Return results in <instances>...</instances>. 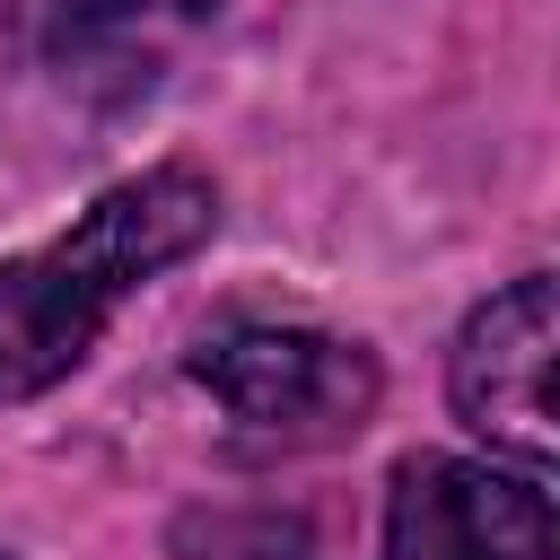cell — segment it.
<instances>
[{
    "label": "cell",
    "mask_w": 560,
    "mask_h": 560,
    "mask_svg": "<svg viewBox=\"0 0 560 560\" xmlns=\"http://www.w3.org/2000/svg\"><path fill=\"white\" fill-rule=\"evenodd\" d=\"M210 228H219V184L166 158L96 192L35 254H9L0 262V402L61 385L158 271L210 245Z\"/></svg>",
    "instance_id": "cell-1"
},
{
    "label": "cell",
    "mask_w": 560,
    "mask_h": 560,
    "mask_svg": "<svg viewBox=\"0 0 560 560\" xmlns=\"http://www.w3.org/2000/svg\"><path fill=\"white\" fill-rule=\"evenodd\" d=\"M551 341H560V289L551 271H525L508 289H490L455 350H446V402L455 420L490 446V464L525 472V481H551Z\"/></svg>",
    "instance_id": "cell-2"
},
{
    "label": "cell",
    "mask_w": 560,
    "mask_h": 560,
    "mask_svg": "<svg viewBox=\"0 0 560 560\" xmlns=\"http://www.w3.org/2000/svg\"><path fill=\"white\" fill-rule=\"evenodd\" d=\"M192 385H210L228 402V420L271 429V438H350L376 394L385 368L368 341L315 332V324H236L219 341L192 350Z\"/></svg>",
    "instance_id": "cell-3"
},
{
    "label": "cell",
    "mask_w": 560,
    "mask_h": 560,
    "mask_svg": "<svg viewBox=\"0 0 560 560\" xmlns=\"http://www.w3.org/2000/svg\"><path fill=\"white\" fill-rule=\"evenodd\" d=\"M376 560H551V481L464 455H402Z\"/></svg>",
    "instance_id": "cell-4"
},
{
    "label": "cell",
    "mask_w": 560,
    "mask_h": 560,
    "mask_svg": "<svg viewBox=\"0 0 560 560\" xmlns=\"http://www.w3.org/2000/svg\"><path fill=\"white\" fill-rule=\"evenodd\" d=\"M219 9L228 0H61L44 26V61L88 105H131L175 70L192 35L219 26Z\"/></svg>",
    "instance_id": "cell-5"
},
{
    "label": "cell",
    "mask_w": 560,
    "mask_h": 560,
    "mask_svg": "<svg viewBox=\"0 0 560 560\" xmlns=\"http://www.w3.org/2000/svg\"><path fill=\"white\" fill-rule=\"evenodd\" d=\"M175 560H315V534L271 508H210L175 525Z\"/></svg>",
    "instance_id": "cell-6"
},
{
    "label": "cell",
    "mask_w": 560,
    "mask_h": 560,
    "mask_svg": "<svg viewBox=\"0 0 560 560\" xmlns=\"http://www.w3.org/2000/svg\"><path fill=\"white\" fill-rule=\"evenodd\" d=\"M0 560H9V551H0Z\"/></svg>",
    "instance_id": "cell-7"
}]
</instances>
